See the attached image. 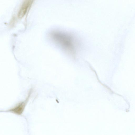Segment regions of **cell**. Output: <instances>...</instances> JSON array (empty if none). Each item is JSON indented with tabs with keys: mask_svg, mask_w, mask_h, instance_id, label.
<instances>
[{
	"mask_svg": "<svg viewBox=\"0 0 135 135\" xmlns=\"http://www.w3.org/2000/svg\"><path fill=\"white\" fill-rule=\"evenodd\" d=\"M49 35L52 41L63 49L71 54H75L77 43L72 35L66 32L54 31Z\"/></svg>",
	"mask_w": 135,
	"mask_h": 135,
	"instance_id": "cell-1",
	"label": "cell"
},
{
	"mask_svg": "<svg viewBox=\"0 0 135 135\" xmlns=\"http://www.w3.org/2000/svg\"><path fill=\"white\" fill-rule=\"evenodd\" d=\"M31 2V0H25L23 2L18 12V16L19 18H22L25 15Z\"/></svg>",
	"mask_w": 135,
	"mask_h": 135,
	"instance_id": "cell-2",
	"label": "cell"
},
{
	"mask_svg": "<svg viewBox=\"0 0 135 135\" xmlns=\"http://www.w3.org/2000/svg\"><path fill=\"white\" fill-rule=\"evenodd\" d=\"M28 99V98H27L25 101L19 103L15 107L9 109L8 111L17 114H21L24 110Z\"/></svg>",
	"mask_w": 135,
	"mask_h": 135,
	"instance_id": "cell-3",
	"label": "cell"
}]
</instances>
